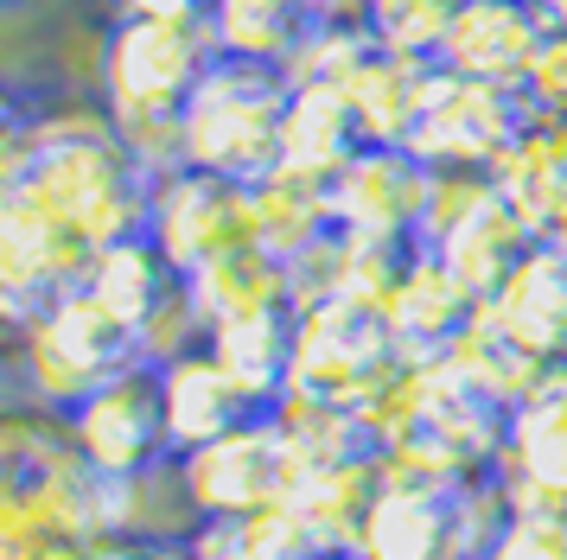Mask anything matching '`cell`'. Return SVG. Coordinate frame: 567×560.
I'll use <instances>...</instances> for the list:
<instances>
[{"label":"cell","mask_w":567,"mask_h":560,"mask_svg":"<svg viewBox=\"0 0 567 560\" xmlns=\"http://www.w3.org/2000/svg\"><path fill=\"white\" fill-rule=\"evenodd\" d=\"M217 64L205 13H115L96 58V108L147 173L179 166V122Z\"/></svg>","instance_id":"obj_1"},{"label":"cell","mask_w":567,"mask_h":560,"mask_svg":"<svg viewBox=\"0 0 567 560\" xmlns=\"http://www.w3.org/2000/svg\"><path fill=\"white\" fill-rule=\"evenodd\" d=\"M154 178L159 173L134 159L103 108H45L20 204H32L39 217H52L64 236H78L96 255L147 229Z\"/></svg>","instance_id":"obj_2"},{"label":"cell","mask_w":567,"mask_h":560,"mask_svg":"<svg viewBox=\"0 0 567 560\" xmlns=\"http://www.w3.org/2000/svg\"><path fill=\"white\" fill-rule=\"evenodd\" d=\"M287 71L217 58L205 83L192 90L179 122V166H198L230 185H256L281 166V115H287Z\"/></svg>","instance_id":"obj_3"},{"label":"cell","mask_w":567,"mask_h":560,"mask_svg":"<svg viewBox=\"0 0 567 560\" xmlns=\"http://www.w3.org/2000/svg\"><path fill=\"white\" fill-rule=\"evenodd\" d=\"M141 338L128 325H115L103 305L83 287H64L20 338H13V370H20V395L39 414H71L78 402H90L103 382H115L122 370L141 363Z\"/></svg>","instance_id":"obj_4"},{"label":"cell","mask_w":567,"mask_h":560,"mask_svg":"<svg viewBox=\"0 0 567 560\" xmlns=\"http://www.w3.org/2000/svg\"><path fill=\"white\" fill-rule=\"evenodd\" d=\"M504 522V497L497 484L485 490H460V484H427L383 465V484L363 509L358 560H478L485 541Z\"/></svg>","instance_id":"obj_5"},{"label":"cell","mask_w":567,"mask_h":560,"mask_svg":"<svg viewBox=\"0 0 567 560\" xmlns=\"http://www.w3.org/2000/svg\"><path fill=\"white\" fill-rule=\"evenodd\" d=\"M402 363L409 356L395 344L383 305L338 300V293L293 305V388L287 395H312V402L358 414Z\"/></svg>","instance_id":"obj_6"},{"label":"cell","mask_w":567,"mask_h":560,"mask_svg":"<svg viewBox=\"0 0 567 560\" xmlns=\"http://www.w3.org/2000/svg\"><path fill=\"white\" fill-rule=\"evenodd\" d=\"M179 504L192 522H249L293 497V453L275 414H256L236 433L210 439L173 465Z\"/></svg>","instance_id":"obj_7"},{"label":"cell","mask_w":567,"mask_h":560,"mask_svg":"<svg viewBox=\"0 0 567 560\" xmlns=\"http://www.w3.org/2000/svg\"><path fill=\"white\" fill-rule=\"evenodd\" d=\"M64 439L83 465H96L115 484L173 478V439H166V402H159V363H134L115 382H103L90 402L64 414Z\"/></svg>","instance_id":"obj_8"},{"label":"cell","mask_w":567,"mask_h":560,"mask_svg":"<svg viewBox=\"0 0 567 560\" xmlns=\"http://www.w3.org/2000/svg\"><path fill=\"white\" fill-rule=\"evenodd\" d=\"M523 127H529V108H523L516 90H497V83H478V76L434 64L409 153L427 173H491Z\"/></svg>","instance_id":"obj_9"},{"label":"cell","mask_w":567,"mask_h":560,"mask_svg":"<svg viewBox=\"0 0 567 560\" xmlns=\"http://www.w3.org/2000/svg\"><path fill=\"white\" fill-rule=\"evenodd\" d=\"M147 242L173 261L179 280L205 274L210 261H224V255L256 242V229H249V185L210 178L198 166L159 173L154 204H147Z\"/></svg>","instance_id":"obj_10"},{"label":"cell","mask_w":567,"mask_h":560,"mask_svg":"<svg viewBox=\"0 0 567 560\" xmlns=\"http://www.w3.org/2000/svg\"><path fill=\"white\" fill-rule=\"evenodd\" d=\"M427 178L434 173L409 147H358V159L326 185L332 229H344V236H383V242H414L421 236Z\"/></svg>","instance_id":"obj_11"},{"label":"cell","mask_w":567,"mask_h":560,"mask_svg":"<svg viewBox=\"0 0 567 560\" xmlns=\"http://www.w3.org/2000/svg\"><path fill=\"white\" fill-rule=\"evenodd\" d=\"M548 32H555V20L542 0H460L440 64L478 76V83H497V90H523Z\"/></svg>","instance_id":"obj_12"},{"label":"cell","mask_w":567,"mask_h":560,"mask_svg":"<svg viewBox=\"0 0 567 560\" xmlns=\"http://www.w3.org/2000/svg\"><path fill=\"white\" fill-rule=\"evenodd\" d=\"M478 305L485 300H478L434 249H414L402 280H395V293H389V305H383V319H389V331H395L402 356H409V363H427V356L453 351V338L472 325Z\"/></svg>","instance_id":"obj_13"},{"label":"cell","mask_w":567,"mask_h":560,"mask_svg":"<svg viewBox=\"0 0 567 560\" xmlns=\"http://www.w3.org/2000/svg\"><path fill=\"white\" fill-rule=\"evenodd\" d=\"M159 402H166V439H173V465L185 453H198L210 439L236 433L243 421H256V402L230 382V370L198 344L159 363Z\"/></svg>","instance_id":"obj_14"},{"label":"cell","mask_w":567,"mask_h":560,"mask_svg":"<svg viewBox=\"0 0 567 560\" xmlns=\"http://www.w3.org/2000/svg\"><path fill=\"white\" fill-rule=\"evenodd\" d=\"M78 287L103 305L115 325H128L134 338H141V351H147L154 319L185 293V280L173 274V261L147 242V229H141V236H122V242H109V249H96Z\"/></svg>","instance_id":"obj_15"},{"label":"cell","mask_w":567,"mask_h":560,"mask_svg":"<svg viewBox=\"0 0 567 560\" xmlns=\"http://www.w3.org/2000/svg\"><path fill=\"white\" fill-rule=\"evenodd\" d=\"M485 312L511 331L529 356L561 363L567 356V255L555 249V242H536V249L504 274V287L485 300Z\"/></svg>","instance_id":"obj_16"},{"label":"cell","mask_w":567,"mask_h":560,"mask_svg":"<svg viewBox=\"0 0 567 560\" xmlns=\"http://www.w3.org/2000/svg\"><path fill=\"white\" fill-rule=\"evenodd\" d=\"M205 351L230 370V382L256 402V414H275L293 388V305H261V312L210 325Z\"/></svg>","instance_id":"obj_17"},{"label":"cell","mask_w":567,"mask_h":560,"mask_svg":"<svg viewBox=\"0 0 567 560\" xmlns=\"http://www.w3.org/2000/svg\"><path fill=\"white\" fill-rule=\"evenodd\" d=\"M363 134L338 83H293L281 115V173H300L312 185H332L358 159Z\"/></svg>","instance_id":"obj_18"},{"label":"cell","mask_w":567,"mask_h":560,"mask_svg":"<svg viewBox=\"0 0 567 560\" xmlns=\"http://www.w3.org/2000/svg\"><path fill=\"white\" fill-rule=\"evenodd\" d=\"M427 76H434V64H414V58H395V51L370 45V58L344 76V102L358 115L363 147H409L421 96H427Z\"/></svg>","instance_id":"obj_19"},{"label":"cell","mask_w":567,"mask_h":560,"mask_svg":"<svg viewBox=\"0 0 567 560\" xmlns=\"http://www.w3.org/2000/svg\"><path fill=\"white\" fill-rule=\"evenodd\" d=\"M491 178L516 217L536 236H548L567 210V122H529L511 141V153L491 166Z\"/></svg>","instance_id":"obj_20"},{"label":"cell","mask_w":567,"mask_h":560,"mask_svg":"<svg viewBox=\"0 0 567 560\" xmlns=\"http://www.w3.org/2000/svg\"><path fill=\"white\" fill-rule=\"evenodd\" d=\"M249 229H256V249L293 268L332 236V198H326V185L275 166L268 178L249 185Z\"/></svg>","instance_id":"obj_21"},{"label":"cell","mask_w":567,"mask_h":560,"mask_svg":"<svg viewBox=\"0 0 567 560\" xmlns=\"http://www.w3.org/2000/svg\"><path fill=\"white\" fill-rule=\"evenodd\" d=\"M446 363H453V370H460V376L472 382L485 402H497V407H523V402L542 388V382L555 376V363L529 356V351L511 338V331L491 319L485 305H478V312H472V325L453 338Z\"/></svg>","instance_id":"obj_22"},{"label":"cell","mask_w":567,"mask_h":560,"mask_svg":"<svg viewBox=\"0 0 567 560\" xmlns=\"http://www.w3.org/2000/svg\"><path fill=\"white\" fill-rule=\"evenodd\" d=\"M536 242H542V236L523 224L511 204H504V191H497V198H491L485 210H472L446 242H434V255L465 280V287H472V293H478V300H491V293L504 287V274H511Z\"/></svg>","instance_id":"obj_23"},{"label":"cell","mask_w":567,"mask_h":560,"mask_svg":"<svg viewBox=\"0 0 567 560\" xmlns=\"http://www.w3.org/2000/svg\"><path fill=\"white\" fill-rule=\"evenodd\" d=\"M205 25L217 39V58L287 64L319 20L307 0H205Z\"/></svg>","instance_id":"obj_24"},{"label":"cell","mask_w":567,"mask_h":560,"mask_svg":"<svg viewBox=\"0 0 567 560\" xmlns=\"http://www.w3.org/2000/svg\"><path fill=\"white\" fill-rule=\"evenodd\" d=\"M192 287V305H198V319L210 325H224V319H243V312H261V305H293V274H287V261H275L268 249H236L224 261H210L205 274L185 280Z\"/></svg>","instance_id":"obj_25"},{"label":"cell","mask_w":567,"mask_h":560,"mask_svg":"<svg viewBox=\"0 0 567 560\" xmlns=\"http://www.w3.org/2000/svg\"><path fill=\"white\" fill-rule=\"evenodd\" d=\"M460 0H363V32L395 58L440 64V45L453 32Z\"/></svg>","instance_id":"obj_26"},{"label":"cell","mask_w":567,"mask_h":560,"mask_svg":"<svg viewBox=\"0 0 567 560\" xmlns=\"http://www.w3.org/2000/svg\"><path fill=\"white\" fill-rule=\"evenodd\" d=\"M370 45H377V39H370L363 25H312L281 71H287V83H338V90H344V76L370 58Z\"/></svg>","instance_id":"obj_27"},{"label":"cell","mask_w":567,"mask_h":560,"mask_svg":"<svg viewBox=\"0 0 567 560\" xmlns=\"http://www.w3.org/2000/svg\"><path fill=\"white\" fill-rule=\"evenodd\" d=\"M497 198V178L491 173H434L427 178V204H421V249H434V242H446L453 229L472 217V210H485V204Z\"/></svg>","instance_id":"obj_28"},{"label":"cell","mask_w":567,"mask_h":560,"mask_svg":"<svg viewBox=\"0 0 567 560\" xmlns=\"http://www.w3.org/2000/svg\"><path fill=\"white\" fill-rule=\"evenodd\" d=\"M39 102H27L20 90L0 83V210L20 198L27 185V166H32V147H39Z\"/></svg>","instance_id":"obj_29"},{"label":"cell","mask_w":567,"mask_h":560,"mask_svg":"<svg viewBox=\"0 0 567 560\" xmlns=\"http://www.w3.org/2000/svg\"><path fill=\"white\" fill-rule=\"evenodd\" d=\"M478 560H567V516L504 509V522H497V535L485 541Z\"/></svg>","instance_id":"obj_30"},{"label":"cell","mask_w":567,"mask_h":560,"mask_svg":"<svg viewBox=\"0 0 567 560\" xmlns=\"http://www.w3.org/2000/svg\"><path fill=\"white\" fill-rule=\"evenodd\" d=\"M523 108L529 122H567V32H548L536 51V64L523 76Z\"/></svg>","instance_id":"obj_31"},{"label":"cell","mask_w":567,"mask_h":560,"mask_svg":"<svg viewBox=\"0 0 567 560\" xmlns=\"http://www.w3.org/2000/svg\"><path fill=\"white\" fill-rule=\"evenodd\" d=\"M109 560H198L185 535H134V541H115Z\"/></svg>","instance_id":"obj_32"},{"label":"cell","mask_w":567,"mask_h":560,"mask_svg":"<svg viewBox=\"0 0 567 560\" xmlns=\"http://www.w3.org/2000/svg\"><path fill=\"white\" fill-rule=\"evenodd\" d=\"M115 13H205V0H109Z\"/></svg>","instance_id":"obj_33"},{"label":"cell","mask_w":567,"mask_h":560,"mask_svg":"<svg viewBox=\"0 0 567 560\" xmlns=\"http://www.w3.org/2000/svg\"><path fill=\"white\" fill-rule=\"evenodd\" d=\"M7 376L20 382V370H13V344H7V338H0V382H7ZM0 414H7V402H0Z\"/></svg>","instance_id":"obj_34"},{"label":"cell","mask_w":567,"mask_h":560,"mask_svg":"<svg viewBox=\"0 0 567 560\" xmlns=\"http://www.w3.org/2000/svg\"><path fill=\"white\" fill-rule=\"evenodd\" d=\"M542 242H555V249L567 255V210H561V217H555V229H548V236H542Z\"/></svg>","instance_id":"obj_35"},{"label":"cell","mask_w":567,"mask_h":560,"mask_svg":"<svg viewBox=\"0 0 567 560\" xmlns=\"http://www.w3.org/2000/svg\"><path fill=\"white\" fill-rule=\"evenodd\" d=\"M548 7V20H555V32H567V0H542Z\"/></svg>","instance_id":"obj_36"},{"label":"cell","mask_w":567,"mask_h":560,"mask_svg":"<svg viewBox=\"0 0 567 560\" xmlns=\"http://www.w3.org/2000/svg\"><path fill=\"white\" fill-rule=\"evenodd\" d=\"M20 7H32V0H0V13H20Z\"/></svg>","instance_id":"obj_37"},{"label":"cell","mask_w":567,"mask_h":560,"mask_svg":"<svg viewBox=\"0 0 567 560\" xmlns=\"http://www.w3.org/2000/svg\"><path fill=\"white\" fill-rule=\"evenodd\" d=\"M319 560H358V554H351V548H332V554H319Z\"/></svg>","instance_id":"obj_38"},{"label":"cell","mask_w":567,"mask_h":560,"mask_svg":"<svg viewBox=\"0 0 567 560\" xmlns=\"http://www.w3.org/2000/svg\"><path fill=\"white\" fill-rule=\"evenodd\" d=\"M555 382H561V388H567V356H561V363H555Z\"/></svg>","instance_id":"obj_39"}]
</instances>
